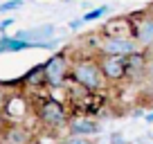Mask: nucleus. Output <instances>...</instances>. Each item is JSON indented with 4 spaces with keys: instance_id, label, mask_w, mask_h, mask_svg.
Returning a JSON list of instances; mask_svg holds the SVG:
<instances>
[{
    "instance_id": "nucleus-5",
    "label": "nucleus",
    "mask_w": 153,
    "mask_h": 144,
    "mask_svg": "<svg viewBox=\"0 0 153 144\" xmlns=\"http://www.w3.org/2000/svg\"><path fill=\"white\" fill-rule=\"evenodd\" d=\"M101 63V72L108 83L126 81V56L122 54H97Z\"/></svg>"
},
{
    "instance_id": "nucleus-3",
    "label": "nucleus",
    "mask_w": 153,
    "mask_h": 144,
    "mask_svg": "<svg viewBox=\"0 0 153 144\" xmlns=\"http://www.w3.org/2000/svg\"><path fill=\"white\" fill-rule=\"evenodd\" d=\"M43 65H45V86H50L52 90L65 88V83L70 81L72 59L65 52H54Z\"/></svg>"
},
{
    "instance_id": "nucleus-14",
    "label": "nucleus",
    "mask_w": 153,
    "mask_h": 144,
    "mask_svg": "<svg viewBox=\"0 0 153 144\" xmlns=\"http://www.w3.org/2000/svg\"><path fill=\"white\" fill-rule=\"evenodd\" d=\"M106 14H108V7H106V5H101V7H97V9L86 11V14H83L81 18H83V23H92V20L101 18V16H106Z\"/></svg>"
},
{
    "instance_id": "nucleus-6",
    "label": "nucleus",
    "mask_w": 153,
    "mask_h": 144,
    "mask_svg": "<svg viewBox=\"0 0 153 144\" xmlns=\"http://www.w3.org/2000/svg\"><path fill=\"white\" fill-rule=\"evenodd\" d=\"M65 131L70 135H86V137H95V135L101 131V126H99V122H97L92 115H86V113H74V115H70V120H68Z\"/></svg>"
},
{
    "instance_id": "nucleus-11",
    "label": "nucleus",
    "mask_w": 153,
    "mask_h": 144,
    "mask_svg": "<svg viewBox=\"0 0 153 144\" xmlns=\"http://www.w3.org/2000/svg\"><path fill=\"white\" fill-rule=\"evenodd\" d=\"M29 142H32V133L25 126H20L18 122L7 126L5 135H2V144H29Z\"/></svg>"
},
{
    "instance_id": "nucleus-21",
    "label": "nucleus",
    "mask_w": 153,
    "mask_h": 144,
    "mask_svg": "<svg viewBox=\"0 0 153 144\" xmlns=\"http://www.w3.org/2000/svg\"><path fill=\"white\" fill-rule=\"evenodd\" d=\"M0 144H2V140H0Z\"/></svg>"
},
{
    "instance_id": "nucleus-10",
    "label": "nucleus",
    "mask_w": 153,
    "mask_h": 144,
    "mask_svg": "<svg viewBox=\"0 0 153 144\" xmlns=\"http://www.w3.org/2000/svg\"><path fill=\"white\" fill-rule=\"evenodd\" d=\"M135 20V41L142 50H153V16H142Z\"/></svg>"
},
{
    "instance_id": "nucleus-12",
    "label": "nucleus",
    "mask_w": 153,
    "mask_h": 144,
    "mask_svg": "<svg viewBox=\"0 0 153 144\" xmlns=\"http://www.w3.org/2000/svg\"><path fill=\"white\" fill-rule=\"evenodd\" d=\"M20 79H23V88H41V86H45V65L43 63L34 65L32 70L25 72Z\"/></svg>"
},
{
    "instance_id": "nucleus-18",
    "label": "nucleus",
    "mask_w": 153,
    "mask_h": 144,
    "mask_svg": "<svg viewBox=\"0 0 153 144\" xmlns=\"http://www.w3.org/2000/svg\"><path fill=\"white\" fill-rule=\"evenodd\" d=\"M81 25H83V18H79V20H72V23H70V29H79Z\"/></svg>"
},
{
    "instance_id": "nucleus-13",
    "label": "nucleus",
    "mask_w": 153,
    "mask_h": 144,
    "mask_svg": "<svg viewBox=\"0 0 153 144\" xmlns=\"http://www.w3.org/2000/svg\"><path fill=\"white\" fill-rule=\"evenodd\" d=\"M56 144H97L95 137H86V135H70L68 133L65 137H61Z\"/></svg>"
},
{
    "instance_id": "nucleus-20",
    "label": "nucleus",
    "mask_w": 153,
    "mask_h": 144,
    "mask_svg": "<svg viewBox=\"0 0 153 144\" xmlns=\"http://www.w3.org/2000/svg\"><path fill=\"white\" fill-rule=\"evenodd\" d=\"M133 117H144V111H133Z\"/></svg>"
},
{
    "instance_id": "nucleus-1",
    "label": "nucleus",
    "mask_w": 153,
    "mask_h": 144,
    "mask_svg": "<svg viewBox=\"0 0 153 144\" xmlns=\"http://www.w3.org/2000/svg\"><path fill=\"white\" fill-rule=\"evenodd\" d=\"M70 81L83 86L86 90H90V92H101L108 81H106L104 72H101L99 56L92 54V56H76V59H72Z\"/></svg>"
},
{
    "instance_id": "nucleus-15",
    "label": "nucleus",
    "mask_w": 153,
    "mask_h": 144,
    "mask_svg": "<svg viewBox=\"0 0 153 144\" xmlns=\"http://www.w3.org/2000/svg\"><path fill=\"white\" fill-rule=\"evenodd\" d=\"M25 5V0H7V2H0V11H16Z\"/></svg>"
},
{
    "instance_id": "nucleus-19",
    "label": "nucleus",
    "mask_w": 153,
    "mask_h": 144,
    "mask_svg": "<svg viewBox=\"0 0 153 144\" xmlns=\"http://www.w3.org/2000/svg\"><path fill=\"white\" fill-rule=\"evenodd\" d=\"M144 120H146L149 124H153V113H149V115H144Z\"/></svg>"
},
{
    "instance_id": "nucleus-4",
    "label": "nucleus",
    "mask_w": 153,
    "mask_h": 144,
    "mask_svg": "<svg viewBox=\"0 0 153 144\" xmlns=\"http://www.w3.org/2000/svg\"><path fill=\"white\" fill-rule=\"evenodd\" d=\"M140 43L135 41V36H99V45H97V54H128L137 52Z\"/></svg>"
},
{
    "instance_id": "nucleus-16",
    "label": "nucleus",
    "mask_w": 153,
    "mask_h": 144,
    "mask_svg": "<svg viewBox=\"0 0 153 144\" xmlns=\"http://www.w3.org/2000/svg\"><path fill=\"white\" fill-rule=\"evenodd\" d=\"M110 144H131V142H126L120 133H113V135H110Z\"/></svg>"
},
{
    "instance_id": "nucleus-9",
    "label": "nucleus",
    "mask_w": 153,
    "mask_h": 144,
    "mask_svg": "<svg viewBox=\"0 0 153 144\" xmlns=\"http://www.w3.org/2000/svg\"><path fill=\"white\" fill-rule=\"evenodd\" d=\"M101 34L104 36H135V20L128 16L108 18L101 25Z\"/></svg>"
},
{
    "instance_id": "nucleus-17",
    "label": "nucleus",
    "mask_w": 153,
    "mask_h": 144,
    "mask_svg": "<svg viewBox=\"0 0 153 144\" xmlns=\"http://www.w3.org/2000/svg\"><path fill=\"white\" fill-rule=\"evenodd\" d=\"M14 25V18H5V20H0V32H5L7 27H11Z\"/></svg>"
},
{
    "instance_id": "nucleus-8",
    "label": "nucleus",
    "mask_w": 153,
    "mask_h": 144,
    "mask_svg": "<svg viewBox=\"0 0 153 144\" xmlns=\"http://www.w3.org/2000/svg\"><path fill=\"white\" fill-rule=\"evenodd\" d=\"M149 52L137 50V52L126 56V81H142L149 74Z\"/></svg>"
},
{
    "instance_id": "nucleus-7",
    "label": "nucleus",
    "mask_w": 153,
    "mask_h": 144,
    "mask_svg": "<svg viewBox=\"0 0 153 144\" xmlns=\"http://www.w3.org/2000/svg\"><path fill=\"white\" fill-rule=\"evenodd\" d=\"M29 108H32V104L25 99L23 92H11V95H7V101L2 106V115L9 122H23L29 115Z\"/></svg>"
},
{
    "instance_id": "nucleus-2",
    "label": "nucleus",
    "mask_w": 153,
    "mask_h": 144,
    "mask_svg": "<svg viewBox=\"0 0 153 144\" xmlns=\"http://www.w3.org/2000/svg\"><path fill=\"white\" fill-rule=\"evenodd\" d=\"M36 120L50 131L65 128L70 120V108L54 97H45L36 104Z\"/></svg>"
}]
</instances>
